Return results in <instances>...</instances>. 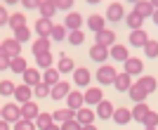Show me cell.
<instances>
[{
	"instance_id": "obj_1",
	"label": "cell",
	"mask_w": 158,
	"mask_h": 130,
	"mask_svg": "<svg viewBox=\"0 0 158 130\" xmlns=\"http://www.w3.org/2000/svg\"><path fill=\"white\" fill-rule=\"evenodd\" d=\"M2 118H5L7 123H17V121L21 118V106L17 102L5 104V106H2Z\"/></svg>"
},
{
	"instance_id": "obj_2",
	"label": "cell",
	"mask_w": 158,
	"mask_h": 130,
	"mask_svg": "<svg viewBox=\"0 0 158 130\" xmlns=\"http://www.w3.org/2000/svg\"><path fill=\"white\" fill-rule=\"evenodd\" d=\"M17 102H19V106L21 104H26V102H31V97H33V88L31 85H26V83H21V85H17L14 88V95H12Z\"/></svg>"
},
{
	"instance_id": "obj_3",
	"label": "cell",
	"mask_w": 158,
	"mask_h": 130,
	"mask_svg": "<svg viewBox=\"0 0 158 130\" xmlns=\"http://www.w3.org/2000/svg\"><path fill=\"white\" fill-rule=\"evenodd\" d=\"M123 64H125V73L127 76H139V73L144 71V62H142L139 57H127Z\"/></svg>"
},
{
	"instance_id": "obj_4",
	"label": "cell",
	"mask_w": 158,
	"mask_h": 130,
	"mask_svg": "<svg viewBox=\"0 0 158 130\" xmlns=\"http://www.w3.org/2000/svg\"><path fill=\"white\" fill-rule=\"evenodd\" d=\"M116 69L113 66H109V64H104V66H99L97 69V80L102 85H109V83H113V78H116Z\"/></svg>"
},
{
	"instance_id": "obj_5",
	"label": "cell",
	"mask_w": 158,
	"mask_h": 130,
	"mask_svg": "<svg viewBox=\"0 0 158 130\" xmlns=\"http://www.w3.org/2000/svg\"><path fill=\"white\" fill-rule=\"evenodd\" d=\"M123 17H125V10H123L120 2H111V5L106 7V14H104L106 21H120Z\"/></svg>"
},
{
	"instance_id": "obj_6",
	"label": "cell",
	"mask_w": 158,
	"mask_h": 130,
	"mask_svg": "<svg viewBox=\"0 0 158 130\" xmlns=\"http://www.w3.org/2000/svg\"><path fill=\"white\" fill-rule=\"evenodd\" d=\"M0 45H2V52H5L7 57H19L21 54V43L17 38H7V40H2Z\"/></svg>"
},
{
	"instance_id": "obj_7",
	"label": "cell",
	"mask_w": 158,
	"mask_h": 130,
	"mask_svg": "<svg viewBox=\"0 0 158 130\" xmlns=\"http://www.w3.org/2000/svg\"><path fill=\"white\" fill-rule=\"evenodd\" d=\"M69 92H71V85L66 83V80H59L57 85H52V88H50V97L59 102V99H66V95H69Z\"/></svg>"
},
{
	"instance_id": "obj_8",
	"label": "cell",
	"mask_w": 158,
	"mask_h": 130,
	"mask_svg": "<svg viewBox=\"0 0 158 130\" xmlns=\"http://www.w3.org/2000/svg\"><path fill=\"white\" fill-rule=\"evenodd\" d=\"M66 106H69V109H73V111H78L80 106H85V97H83V92L71 90L69 95H66Z\"/></svg>"
},
{
	"instance_id": "obj_9",
	"label": "cell",
	"mask_w": 158,
	"mask_h": 130,
	"mask_svg": "<svg viewBox=\"0 0 158 130\" xmlns=\"http://www.w3.org/2000/svg\"><path fill=\"white\" fill-rule=\"evenodd\" d=\"M90 78H92V73L87 71L85 66H78V69H73V83L78 85V88H85V85H90Z\"/></svg>"
},
{
	"instance_id": "obj_10",
	"label": "cell",
	"mask_w": 158,
	"mask_h": 130,
	"mask_svg": "<svg viewBox=\"0 0 158 130\" xmlns=\"http://www.w3.org/2000/svg\"><path fill=\"white\" fill-rule=\"evenodd\" d=\"M21 76H24V83L31 85V88H35V85L43 80V76H40V69H35V66H28V69L21 73Z\"/></svg>"
},
{
	"instance_id": "obj_11",
	"label": "cell",
	"mask_w": 158,
	"mask_h": 130,
	"mask_svg": "<svg viewBox=\"0 0 158 130\" xmlns=\"http://www.w3.org/2000/svg\"><path fill=\"white\" fill-rule=\"evenodd\" d=\"M94 116H97V114H94L90 106H80V109L76 111V121H78L80 125H90L94 121Z\"/></svg>"
},
{
	"instance_id": "obj_12",
	"label": "cell",
	"mask_w": 158,
	"mask_h": 130,
	"mask_svg": "<svg viewBox=\"0 0 158 130\" xmlns=\"http://www.w3.org/2000/svg\"><path fill=\"white\" fill-rule=\"evenodd\" d=\"M64 26H66V31H78L80 26H83V14L80 12H69Z\"/></svg>"
},
{
	"instance_id": "obj_13",
	"label": "cell",
	"mask_w": 158,
	"mask_h": 130,
	"mask_svg": "<svg viewBox=\"0 0 158 130\" xmlns=\"http://www.w3.org/2000/svg\"><path fill=\"white\" fill-rule=\"evenodd\" d=\"M38 114H40V109H38V104L33 102H26V104H21V118H26V121H35L38 118Z\"/></svg>"
},
{
	"instance_id": "obj_14",
	"label": "cell",
	"mask_w": 158,
	"mask_h": 130,
	"mask_svg": "<svg viewBox=\"0 0 158 130\" xmlns=\"http://www.w3.org/2000/svg\"><path fill=\"white\" fill-rule=\"evenodd\" d=\"M146 40H149V36H146L144 28H135V31H130V45L132 47H144Z\"/></svg>"
},
{
	"instance_id": "obj_15",
	"label": "cell",
	"mask_w": 158,
	"mask_h": 130,
	"mask_svg": "<svg viewBox=\"0 0 158 130\" xmlns=\"http://www.w3.org/2000/svg\"><path fill=\"white\" fill-rule=\"evenodd\" d=\"M97 45H104V47H111L116 45V33L111 28H104V31L97 33Z\"/></svg>"
},
{
	"instance_id": "obj_16",
	"label": "cell",
	"mask_w": 158,
	"mask_h": 130,
	"mask_svg": "<svg viewBox=\"0 0 158 130\" xmlns=\"http://www.w3.org/2000/svg\"><path fill=\"white\" fill-rule=\"evenodd\" d=\"M113 85H116V90L127 92V90H130V85H132V76H127L125 71H123V73H116V78H113Z\"/></svg>"
},
{
	"instance_id": "obj_17",
	"label": "cell",
	"mask_w": 158,
	"mask_h": 130,
	"mask_svg": "<svg viewBox=\"0 0 158 130\" xmlns=\"http://www.w3.org/2000/svg\"><path fill=\"white\" fill-rule=\"evenodd\" d=\"M113 121L118 125H127L132 121V114H130V109H125V106H118V109H113Z\"/></svg>"
},
{
	"instance_id": "obj_18",
	"label": "cell",
	"mask_w": 158,
	"mask_h": 130,
	"mask_svg": "<svg viewBox=\"0 0 158 130\" xmlns=\"http://www.w3.org/2000/svg\"><path fill=\"white\" fill-rule=\"evenodd\" d=\"M132 12H137L142 19H151V14H153V5L149 2V0H139L137 5H135V10Z\"/></svg>"
},
{
	"instance_id": "obj_19",
	"label": "cell",
	"mask_w": 158,
	"mask_h": 130,
	"mask_svg": "<svg viewBox=\"0 0 158 130\" xmlns=\"http://www.w3.org/2000/svg\"><path fill=\"white\" fill-rule=\"evenodd\" d=\"M52 19H43L40 17L38 21H35V33H38L40 38H50V31H52Z\"/></svg>"
},
{
	"instance_id": "obj_20",
	"label": "cell",
	"mask_w": 158,
	"mask_h": 130,
	"mask_svg": "<svg viewBox=\"0 0 158 130\" xmlns=\"http://www.w3.org/2000/svg\"><path fill=\"white\" fill-rule=\"evenodd\" d=\"M71 118H76V111L73 109H69V106H66V109H59V111H52V121L54 123H66V121H71Z\"/></svg>"
},
{
	"instance_id": "obj_21",
	"label": "cell",
	"mask_w": 158,
	"mask_h": 130,
	"mask_svg": "<svg viewBox=\"0 0 158 130\" xmlns=\"http://www.w3.org/2000/svg\"><path fill=\"white\" fill-rule=\"evenodd\" d=\"M38 10H40V17H43V19H52L54 14H57V5H54L52 0H43L38 5Z\"/></svg>"
},
{
	"instance_id": "obj_22",
	"label": "cell",
	"mask_w": 158,
	"mask_h": 130,
	"mask_svg": "<svg viewBox=\"0 0 158 130\" xmlns=\"http://www.w3.org/2000/svg\"><path fill=\"white\" fill-rule=\"evenodd\" d=\"M90 59H94V62H106V59H109V47L94 43V45L90 47Z\"/></svg>"
},
{
	"instance_id": "obj_23",
	"label": "cell",
	"mask_w": 158,
	"mask_h": 130,
	"mask_svg": "<svg viewBox=\"0 0 158 130\" xmlns=\"http://www.w3.org/2000/svg\"><path fill=\"white\" fill-rule=\"evenodd\" d=\"M102 95H104V92L99 90V88H87V90L83 92V97H85V104H94V106H97V104L104 99Z\"/></svg>"
},
{
	"instance_id": "obj_24",
	"label": "cell",
	"mask_w": 158,
	"mask_h": 130,
	"mask_svg": "<svg viewBox=\"0 0 158 130\" xmlns=\"http://www.w3.org/2000/svg\"><path fill=\"white\" fill-rule=\"evenodd\" d=\"M59 76H61V73L57 71L54 66H50V69H45V71H43V83L52 88V85H57V83H59V80H61Z\"/></svg>"
},
{
	"instance_id": "obj_25",
	"label": "cell",
	"mask_w": 158,
	"mask_h": 130,
	"mask_svg": "<svg viewBox=\"0 0 158 130\" xmlns=\"http://www.w3.org/2000/svg\"><path fill=\"white\" fill-rule=\"evenodd\" d=\"M137 85L146 92V95H153V90L158 88V83H156V78H153V76H142L137 80Z\"/></svg>"
},
{
	"instance_id": "obj_26",
	"label": "cell",
	"mask_w": 158,
	"mask_h": 130,
	"mask_svg": "<svg viewBox=\"0 0 158 130\" xmlns=\"http://www.w3.org/2000/svg\"><path fill=\"white\" fill-rule=\"evenodd\" d=\"M87 26H90L94 33H99V31L106 28V19L102 17V14H90V17H87Z\"/></svg>"
},
{
	"instance_id": "obj_27",
	"label": "cell",
	"mask_w": 158,
	"mask_h": 130,
	"mask_svg": "<svg viewBox=\"0 0 158 130\" xmlns=\"http://www.w3.org/2000/svg\"><path fill=\"white\" fill-rule=\"evenodd\" d=\"M109 57H113L116 62H125L130 54H127V47L125 45H118V43H116V45L109 47Z\"/></svg>"
},
{
	"instance_id": "obj_28",
	"label": "cell",
	"mask_w": 158,
	"mask_h": 130,
	"mask_svg": "<svg viewBox=\"0 0 158 130\" xmlns=\"http://www.w3.org/2000/svg\"><path fill=\"white\" fill-rule=\"evenodd\" d=\"M76 64H73L71 57H66V54H59V64H57V71L59 73H73Z\"/></svg>"
},
{
	"instance_id": "obj_29",
	"label": "cell",
	"mask_w": 158,
	"mask_h": 130,
	"mask_svg": "<svg viewBox=\"0 0 158 130\" xmlns=\"http://www.w3.org/2000/svg\"><path fill=\"white\" fill-rule=\"evenodd\" d=\"M45 52H50V38H35L33 40V54L38 57V54H45Z\"/></svg>"
},
{
	"instance_id": "obj_30",
	"label": "cell",
	"mask_w": 158,
	"mask_h": 130,
	"mask_svg": "<svg viewBox=\"0 0 158 130\" xmlns=\"http://www.w3.org/2000/svg\"><path fill=\"white\" fill-rule=\"evenodd\" d=\"M149 111H151V109L146 106V102H137V104H135V109H130V114H132V118H135V121H139V123H142Z\"/></svg>"
},
{
	"instance_id": "obj_31",
	"label": "cell",
	"mask_w": 158,
	"mask_h": 130,
	"mask_svg": "<svg viewBox=\"0 0 158 130\" xmlns=\"http://www.w3.org/2000/svg\"><path fill=\"white\" fill-rule=\"evenodd\" d=\"M99 118H111L113 116V104L106 102V99H102V102L97 104V111H94Z\"/></svg>"
},
{
	"instance_id": "obj_32",
	"label": "cell",
	"mask_w": 158,
	"mask_h": 130,
	"mask_svg": "<svg viewBox=\"0 0 158 130\" xmlns=\"http://www.w3.org/2000/svg\"><path fill=\"white\" fill-rule=\"evenodd\" d=\"M66 36H69V31H66V26L64 24H54L52 26V31H50V40H57V43H59V40H66Z\"/></svg>"
},
{
	"instance_id": "obj_33",
	"label": "cell",
	"mask_w": 158,
	"mask_h": 130,
	"mask_svg": "<svg viewBox=\"0 0 158 130\" xmlns=\"http://www.w3.org/2000/svg\"><path fill=\"white\" fill-rule=\"evenodd\" d=\"M127 95H130V97L135 99V104H137V102H146V97H149V95H146V92L142 90V88H139L137 83H135V85H130V90H127Z\"/></svg>"
},
{
	"instance_id": "obj_34",
	"label": "cell",
	"mask_w": 158,
	"mask_h": 130,
	"mask_svg": "<svg viewBox=\"0 0 158 130\" xmlns=\"http://www.w3.org/2000/svg\"><path fill=\"white\" fill-rule=\"evenodd\" d=\"M10 69H12L14 73H24V71L28 69V64H26V59L19 54V57H12V62H10Z\"/></svg>"
},
{
	"instance_id": "obj_35",
	"label": "cell",
	"mask_w": 158,
	"mask_h": 130,
	"mask_svg": "<svg viewBox=\"0 0 158 130\" xmlns=\"http://www.w3.org/2000/svg\"><path fill=\"white\" fill-rule=\"evenodd\" d=\"M33 123H35V128H40V130H45L47 125H52L54 121H52V114H45V111H40V114H38V118H35V121H33Z\"/></svg>"
},
{
	"instance_id": "obj_36",
	"label": "cell",
	"mask_w": 158,
	"mask_h": 130,
	"mask_svg": "<svg viewBox=\"0 0 158 130\" xmlns=\"http://www.w3.org/2000/svg\"><path fill=\"white\" fill-rule=\"evenodd\" d=\"M35 62H38V69H50L52 66V62H54V57H52V52H45V54H38L35 57Z\"/></svg>"
},
{
	"instance_id": "obj_37",
	"label": "cell",
	"mask_w": 158,
	"mask_h": 130,
	"mask_svg": "<svg viewBox=\"0 0 158 130\" xmlns=\"http://www.w3.org/2000/svg\"><path fill=\"white\" fill-rule=\"evenodd\" d=\"M125 21H127V26H130V31H135V28H142V24H144V19H142L137 12H130V14L125 17Z\"/></svg>"
},
{
	"instance_id": "obj_38",
	"label": "cell",
	"mask_w": 158,
	"mask_h": 130,
	"mask_svg": "<svg viewBox=\"0 0 158 130\" xmlns=\"http://www.w3.org/2000/svg\"><path fill=\"white\" fill-rule=\"evenodd\" d=\"M144 54H146V57H151V59H156V57H158V40H153V38L146 40V45H144Z\"/></svg>"
},
{
	"instance_id": "obj_39",
	"label": "cell",
	"mask_w": 158,
	"mask_h": 130,
	"mask_svg": "<svg viewBox=\"0 0 158 130\" xmlns=\"http://www.w3.org/2000/svg\"><path fill=\"white\" fill-rule=\"evenodd\" d=\"M66 40L71 43V45H83V40H85V33L80 31H69V36H66Z\"/></svg>"
},
{
	"instance_id": "obj_40",
	"label": "cell",
	"mask_w": 158,
	"mask_h": 130,
	"mask_svg": "<svg viewBox=\"0 0 158 130\" xmlns=\"http://www.w3.org/2000/svg\"><path fill=\"white\" fill-rule=\"evenodd\" d=\"M7 24L12 26V28H19V26H26V17L21 12H14V14H10V21Z\"/></svg>"
},
{
	"instance_id": "obj_41",
	"label": "cell",
	"mask_w": 158,
	"mask_h": 130,
	"mask_svg": "<svg viewBox=\"0 0 158 130\" xmlns=\"http://www.w3.org/2000/svg\"><path fill=\"white\" fill-rule=\"evenodd\" d=\"M14 38L19 40V43H26L31 38V28L28 26H19V28H14Z\"/></svg>"
},
{
	"instance_id": "obj_42",
	"label": "cell",
	"mask_w": 158,
	"mask_h": 130,
	"mask_svg": "<svg viewBox=\"0 0 158 130\" xmlns=\"http://www.w3.org/2000/svg\"><path fill=\"white\" fill-rule=\"evenodd\" d=\"M142 123H144V128H158V114L156 111H149Z\"/></svg>"
},
{
	"instance_id": "obj_43",
	"label": "cell",
	"mask_w": 158,
	"mask_h": 130,
	"mask_svg": "<svg viewBox=\"0 0 158 130\" xmlns=\"http://www.w3.org/2000/svg\"><path fill=\"white\" fill-rule=\"evenodd\" d=\"M14 88H17V85H14L12 80H0V95L10 97V95H14Z\"/></svg>"
},
{
	"instance_id": "obj_44",
	"label": "cell",
	"mask_w": 158,
	"mask_h": 130,
	"mask_svg": "<svg viewBox=\"0 0 158 130\" xmlns=\"http://www.w3.org/2000/svg\"><path fill=\"white\" fill-rule=\"evenodd\" d=\"M12 130H35V123H33V121H26V118H19Z\"/></svg>"
},
{
	"instance_id": "obj_45",
	"label": "cell",
	"mask_w": 158,
	"mask_h": 130,
	"mask_svg": "<svg viewBox=\"0 0 158 130\" xmlns=\"http://www.w3.org/2000/svg\"><path fill=\"white\" fill-rule=\"evenodd\" d=\"M33 95H38V97H50V85H45L40 80V83L33 88Z\"/></svg>"
},
{
	"instance_id": "obj_46",
	"label": "cell",
	"mask_w": 158,
	"mask_h": 130,
	"mask_svg": "<svg viewBox=\"0 0 158 130\" xmlns=\"http://www.w3.org/2000/svg\"><path fill=\"white\" fill-rule=\"evenodd\" d=\"M54 5H57V10L71 12V7H73V0H54Z\"/></svg>"
},
{
	"instance_id": "obj_47",
	"label": "cell",
	"mask_w": 158,
	"mask_h": 130,
	"mask_svg": "<svg viewBox=\"0 0 158 130\" xmlns=\"http://www.w3.org/2000/svg\"><path fill=\"white\" fill-rule=\"evenodd\" d=\"M83 125L76 121V118H71V121H66V123H61V130H80Z\"/></svg>"
},
{
	"instance_id": "obj_48",
	"label": "cell",
	"mask_w": 158,
	"mask_h": 130,
	"mask_svg": "<svg viewBox=\"0 0 158 130\" xmlns=\"http://www.w3.org/2000/svg\"><path fill=\"white\" fill-rule=\"evenodd\" d=\"M10 62H12V57H7L5 52H0V71L10 69Z\"/></svg>"
},
{
	"instance_id": "obj_49",
	"label": "cell",
	"mask_w": 158,
	"mask_h": 130,
	"mask_svg": "<svg viewBox=\"0 0 158 130\" xmlns=\"http://www.w3.org/2000/svg\"><path fill=\"white\" fill-rule=\"evenodd\" d=\"M43 0H21V5L26 7V10H38V5Z\"/></svg>"
},
{
	"instance_id": "obj_50",
	"label": "cell",
	"mask_w": 158,
	"mask_h": 130,
	"mask_svg": "<svg viewBox=\"0 0 158 130\" xmlns=\"http://www.w3.org/2000/svg\"><path fill=\"white\" fill-rule=\"evenodd\" d=\"M7 21H10V12H7L5 7L0 5V26H5V24H7Z\"/></svg>"
},
{
	"instance_id": "obj_51",
	"label": "cell",
	"mask_w": 158,
	"mask_h": 130,
	"mask_svg": "<svg viewBox=\"0 0 158 130\" xmlns=\"http://www.w3.org/2000/svg\"><path fill=\"white\" fill-rule=\"evenodd\" d=\"M10 125H12V123H7L5 118H0V130H10Z\"/></svg>"
},
{
	"instance_id": "obj_52",
	"label": "cell",
	"mask_w": 158,
	"mask_h": 130,
	"mask_svg": "<svg viewBox=\"0 0 158 130\" xmlns=\"http://www.w3.org/2000/svg\"><path fill=\"white\" fill-rule=\"evenodd\" d=\"M45 130H61V125H59V123H52V125H47Z\"/></svg>"
},
{
	"instance_id": "obj_53",
	"label": "cell",
	"mask_w": 158,
	"mask_h": 130,
	"mask_svg": "<svg viewBox=\"0 0 158 130\" xmlns=\"http://www.w3.org/2000/svg\"><path fill=\"white\" fill-rule=\"evenodd\" d=\"M151 19H153V24H158V10H153V14H151Z\"/></svg>"
},
{
	"instance_id": "obj_54",
	"label": "cell",
	"mask_w": 158,
	"mask_h": 130,
	"mask_svg": "<svg viewBox=\"0 0 158 130\" xmlns=\"http://www.w3.org/2000/svg\"><path fill=\"white\" fill-rule=\"evenodd\" d=\"M80 130H97V128H94V125L90 123V125H83V128H80Z\"/></svg>"
},
{
	"instance_id": "obj_55",
	"label": "cell",
	"mask_w": 158,
	"mask_h": 130,
	"mask_svg": "<svg viewBox=\"0 0 158 130\" xmlns=\"http://www.w3.org/2000/svg\"><path fill=\"white\" fill-rule=\"evenodd\" d=\"M149 2L153 5V10H158V0H149Z\"/></svg>"
},
{
	"instance_id": "obj_56",
	"label": "cell",
	"mask_w": 158,
	"mask_h": 130,
	"mask_svg": "<svg viewBox=\"0 0 158 130\" xmlns=\"http://www.w3.org/2000/svg\"><path fill=\"white\" fill-rule=\"evenodd\" d=\"M7 5H14V2H21V0H5Z\"/></svg>"
},
{
	"instance_id": "obj_57",
	"label": "cell",
	"mask_w": 158,
	"mask_h": 130,
	"mask_svg": "<svg viewBox=\"0 0 158 130\" xmlns=\"http://www.w3.org/2000/svg\"><path fill=\"white\" fill-rule=\"evenodd\" d=\"M85 2H90V5H94V2H102V0H85Z\"/></svg>"
},
{
	"instance_id": "obj_58",
	"label": "cell",
	"mask_w": 158,
	"mask_h": 130,
	"mask_svg": "<svg viewBox=\"0 0 158 130\" xmlns=\"http://www.w3.org/2000/svg\"><path fill=\"white\" fill-rule=\"evenodd\" d=\"M127 2H132V5H137V2H139V0H127Z\"/></svg>"
},
{
	"instance_id": "obj_59",
	"label": "cell",
	"mask_w": 158,
	"mask_h": 130,
	"mask_svg": "<svg viewBox=\"0 0 158 130\" xmlns=\"http://www.w3.org/2000/svg\"><path fill=\"white\" fill-rule=\"evenodd\" d=\"M0 118H2V106H0Z\"/></svg>"
},
{
	"instance_id": "obj_60",
	"label": "cell",
	"mask_w": 158,
	"mask_h": 130,
	"mask_svg": "<svg viewBox=\"0 0 158 130\" xmlns=\"http://www.w3.org/2000/svg\"><path fill=\"white\" fill-rule=\"evenodd\" d=\"M144 130H156V128H144Z\"/></svg>"
},
{
	"instance_id": "obj_61",
	"label": "cell",
	"mask_w": 158,
	"mask_h": 130,
	"mask_svg": "<svg viewBox=\"0 0 158 130\" xmlns=\"http://www.w3.org/2000/svg\"><path fill=\"white\" fill-rule=\"evenodd\" d=\"M0 52H2V45H0Z\"/></svg>"
},
{
	"instance_id": "obj_62",
	"label": "cell",
	"mask_w": 158,
	"mask_h": 130,
	"mask_svg": "<svg viewBox=\"0 0 158 130\" xmlns=\"http://www.w3.org/2000/svg\"><path fill=\"white\" fill-rule=\"evenodd\" d=\"M52 2H54V0H52Z\"/></svg>"
}]
</instances>
